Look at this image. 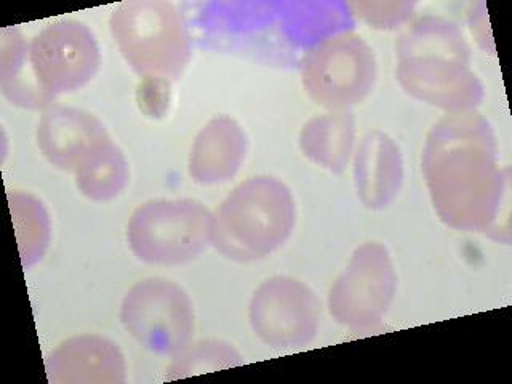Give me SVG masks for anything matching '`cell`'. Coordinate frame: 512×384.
<instances>
[{"label": "cell", "instance_id": "cell-6", "mask_svg": "<svg viewBox=\"0 0 512 384\" xmlns=\"http://www.w3.org/2000/svg\"><path fill=\"white\" fill-rule=\"evenodd\" d=\"M376 56L356 32H341L309 48L301 61L304 92L332 112L348 111L375 87Z\"/></svg>", "mask_w": 512, "mask_h": 384}, {"label": "cell", "instance_id": "cell-5", "mask_svg": "<svg viewBox=\"0 0 512 384\" xmlns=\"http://www.w3.org/2000/svg\"><path fill=\"white\" fill-rule=\"evenodd\" d=\"M213 213L194 199L149 200L128 221V247L143 263L181 266L212 245Z\"/></svg>", "mask_w": 512, "mask_h": 384}, {"label": "cell", "instance_id": "cell-11", "mask_svg": "<svg viewBox=\"0 0 512 384\" xmlns=\"http://www.w3.org/2000/svg\"><path fill=\"white\" fill-rule=\"evenodd\" d=\"M50 384H122L125 357L114 341L100 335L68 338L45 359Z\"/></svg>", "mask_w": 512, "mask_h": 384}, {"label": "cell", "instance_id": "cell-12", "mask_svg": "<svg viewBox=\"0 0 512 384\" xmlns=\"http://www.w3.org/2000/svg\"><path fill=\"white\" fill-rule=\"evenodd\" d=\"M37 146L42 156L64 172H76L85 157L111 140L98 117L84 109L52 104L37 125Z\"/></svg>", "mask_w": 512, "mask_h": 384}, {"label": "cell", "instance_id": "cell-19", "mask_svg": "<svg viewBox=\"0 0 512 384\" xmlns=\"http://www.w3.org/2000/svg\"><path fill=\"white\" fill-rule=\"evenodd\" d=\"M8 202L23 268H32L37 261L42 260L50 242V218L42 202L24 192H10Z\"/></svg>", "mask_w": 512, "mask_h": 384}, {"label": "cell", "instance_id": "cell-7", "mask_svg": "<svg viewBox=\"0 0 512 384\" xmlns=\"http://www.w3.org/2000/svg\"><path fill=\"white\" fill-rule=\"evenodd\" d=\"M120 322L143 348L175 356L191 343L196 314L188 293L162 277L136 282L120 304Z\"/></svg>", "mask_w": 512, "mask_h": 384}, {"label": "cell", "instance_id": "cell-18", "mask_svg": "<svg viewBox=\"0 0 512 384\" xmlns=\"http://www.w3.org/2000/svg\"><path fill=\"white\" fill-rule=\"evenodd\" d=\"M77 188L93 202H109L127 188L130 170L124 152L112 140L93 149L74 172Z\"/></svg>", "mask_w": 512, "mask_h": 384}, {"label": "cell", "instance_id": "cell-20", "mask_svg": "<svg viewBox=\"0 0 512 384\" xmlns=\"http://www.w3.org/2000/svg\"><path fill=\"white\" fill-rule=\"evenodd\" d=\"M244 362V357L240 356V352L226 341H197V343H189L183 351L173 356L172 364L168 365L165 378L167 381L183 380L189 376L239 367V365H244Z\"/></svg>", "mask_w": 512, "mask_h": 384}, {"label": "cell", "instance_id": "cell-17", "mask_svg": "<svg viewBox=\"0 0 512 384\" xmlns=\"http://www.w3.org/2000/svg\"><path fill=\"white\" fill-rule=\"evenodd\" d=\"M277 8L285 34L296 45L314 47L352 24L351 10L341 2H284Z\"/></svg>", "mask_w": 512, "mask_h": 384}, {"label": "cell", "instance_id": "cell-1", "mask_svg": "<svg viewBox=\"0 0 512 384\" xmlns=\"http://www.w3.org/2000/svg\"><path fill=\"white\" fill-rule=\"evenodd\" d=\"M421 170L442 223L504 240L509 170L500 165L495 132L482 114L458 112L440 119L426 138Z\"/></svg>", "mask_w": 512, "mask_h": 384}, {"label": "cell", "instance_id": "cell-15", "mask_svg": "<svg viewBox=\"0 0 512 384\" xmlns=\"http://www.w3.org/2000/svg\"><path fill=\"white\" fill-rule=\"evenodd\" d=\"M356 120L351 112H328L312 117L301 128L298 146L312 164L328 172L343 173L354 154Z\"/></svg>", "mask_w": 512, "mask_h": 384}, {"label": "cell", "instance_id": "cell-14", "mask_svg": "<svg viewBox=\"0 0 512 384\" xmlns=\"http://www.w3.org/2000/svg\"><path fill=\"white\" fill-rule=\"evenodd\" d=\"M247 148V135L236 119L213 117L192 143L189 176L204 186L228 183L244 164Z\"/></svg>", "mask_w": 512, "mask_h": 384}, {"label": "cell", "instance_id": "cell-13", "mask_svg": "<svg viewBox=\"0 0 512 384\" xmlns=\"http://www.w3.org/2000/svg\"><path fill=\"white\" fill-rule=\"evenodd\" d=\"M404 184V157L399 144L375 130L360 141L354 154L357 197L370 210H383L396 200Z\"/></svg>", "mask_w": 512, "mask_h": 384}, {"label": "cell", "instance_id": "cell-16", "mask_svg": "<svg viewBox=\"0 0 512 384\" xmlns=\"http://www.w3.org/2000/svg\"><path fill=\"white\" fill-rule=\"evenodd\" d=\"M0 87L10 103L23 109H47L55 101L37 85L29 63V42L24 40L20 29L10 28L2 32Z\"/></svg>", "mask_w": 512, "mask_h": 384}, {"label": "cell", "instance_id": "cell-10", "mask_svg": "<svg viewBox=\"0 0 512 384\" xmlns=\"http://www.w3.org/2000/svg\"><path fill=\"white\" fill-rule=\"evenodd\" d=\"M248 320L255 335L271 348H303L319 332L320 301L295 277H271L253 293Z\"/></svg>", "mask_w": 512, "mask_h": 384}, {"label": "cell", "instance_id": "cell-21", "mask_svg": "<svg viewBox=\"0 0 512 384\" xmlns=\"http://www.w3.org/2000/svg\"><path fill=\"white\" fill-rule=\"evenodd\" d=\"M349 10L376 29H396L415 12L412 2H349Z\"/></svg>", "mask_w": 512, "mask_h": 384}, {"label": "cell", "instance_id": "cell-8", "mask_svg": "<svg viewBox=\"0 0 512 384\" xmlns=\"http://www.w3.org/2000/svg\"><path fill=\"white\" fill-rule=\"evenodd\" d=\"M397 290V274L388 248L365 242L328 292L330 316L352 332H368L383 322Z\"/></svg>", "mask_w": 512, "mask_h": 384}, {"label": "cell", "instance_id": "cell-3", "mask_svg": "<svg viewBox=\"0 0 512 384\" xmlns=\"http://www.w3.org/2000/svg\"><path fill=\"white\" fill-rule=\"evenodd\" d=\"M295 223V199L287 184L274 176H253L213 213L212 245L229 260L252 263L279 250Z\"/></svg>", "mask_w": 512, "mask_h": 384}, {"label": "cell", "instance_id": "cell-2", "mask_svg": "<svg viewBox=\"0 0 512 384\" xmlns=\"http://www.w3.org/2000/svg\"><path fill=\"white\" fill-rule=\"evenodd\" d=\"M396 77L405 93L448 114L476 111L485 88L471 69V47L460 26L426 15L407 26L396 44Z\"/></svg>", "mask_w": 512, "mask_h": 384}, {"label": "cell", "instance_id": "cell-4", "mask_svg": "<svg viewBox=\"0 0 512 384\" xmlns=\"http://www.w3.org/2000/svg\"><path fill=\"white\" fill-rule=\"evenodd\" d=\"M109 31L125 63L143 79L172 84L191 60L183 15L164 0H128L112 12Z\"/></svg>", "mask_w": 512, "mask_h": 384}, {"label": "cell", "instance_id": "cell-9", "mask_svg": "<svg viewBox=\"0 0 512 384\" xmlns=\"http://www.w3.org/2000/svg\"><path fill=\"white\" fill-rule=\"evenodd\" d=\"M29 63L40 90L55 100L58 95L84 88L96 76L100 47L84 23L55 21L32 37Z\"/></svg>", "mask_w": 512, "mask_h": 384}]
</instances>
